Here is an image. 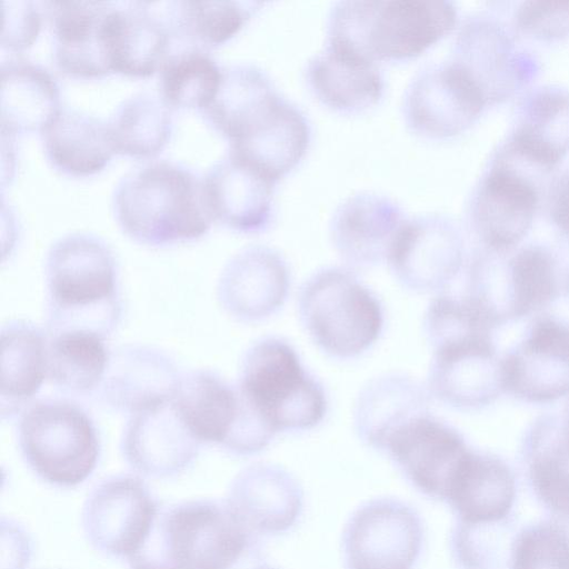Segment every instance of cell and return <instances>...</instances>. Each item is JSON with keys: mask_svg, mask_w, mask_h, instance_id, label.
Listing matches in <instances>:
<instances>
[{"mask_svg": "<svg viewBox=\"0 0 569 569\" xmlns=\"http://www.w3.org/2000/svg\"><path fill=\"white\" fill-rule=\"evenodd\" d=\"M112 207L122 231L150 247L196 240L213 222L202 178L184 164L166 159L126 173L114 188Z\"/></svg>", "mask_w": 569, "mask_h": 569, "instance_id": "cell-1", "label": "cell"}, {"mask_svg": "<svg viewBox=\"0 0 569 569\" xmlns=\"http://www.w3.org/2000/svg\"><path fill=\"white\" fill-rule=\"evenodd\" d=\"M459 24L446 0L338 1L329 10L326 43L370 62L419 57Z\"/></svg>", "mask_w": 569, "mask_h": 569, "instance_id": "cell-2", "label": "cell"}, {"mask_svg": "<svg viewBox=\"0 0 569 569\" xmlns=\"http://www.w3.org/2000/svg\"><path fill=\"white\" fill-rule=\"evenodd\" d=\"M253 535L226 502L162 506L128 569H246L258 561Z\"/></svg>", "mask_w": 569, "mask_h": 569, "instance_id": "cell-3", "label": "cell"}, {"mask_svg": "<svg viewBox=\"0 0 569 569\" xmlns=\"http://www.w3.org/2000/svg\"><path fill=\"white\" fill-rule=\"evenodd\" d=\"M46 332L90 330L108 338L121 317L118 266L104 240L88 232L57 239L46 258Z\"/></svg>", "mask_w": 569, "mask_h": 569, "instance_id": "cell-4", "label": "cell"}, {"mask_svg": "<svg viewBox=\"0 0 569 569\" xmlns=\"http://www.w3.org/2000/svg\"><path fill=\"white\" fill-rule=\"evenodd\" d=\"M555 173L502 139L467 202V227L478 247L507 251L520 246L543 206Z\"/></svg>", "mask_w": 569, "mask_h": 569, "instance_id": "cell-5", "label": "cell"}, {"mask_svg": "<svg viewBox=\"0 0 569 569\" xmlns=\"http://www.w3.org/2000/svg\"><path fill=\"white\" fill-rule=\"evenodd\" d=\"M560 266L541 243L507 251L477 246L466 260L463 296L497 329L549 309L559 297Z\"/></svg>", "mask_w": 569, "mask_h": 569, "instance_id": "cell-6", "label": "cell"}, {"mask_svg": "<svg viewBox=\"0 0 569 569\" xmlns=\"http://www.w3.org/2000/svg\"><path fill=\"white\" fill-rule=\"evenodd\" d=\"M236 385L274 433L311 429L327 412L321 383L302 366L295 348L278 337H263L248 348Z\"/></svg>", "mask_w": 569, "mask_h": 569, "instance_id": "cell-7", "label": "cell"}, {"mask_svg": "<svg viewBox=\"0 0 569 569\" xmlns=\"http://www.w3.org/2000/svg\"><path fill=\"white\" fill-rule=\"evenodd\" d=\"M298 313L311 340L337 359L362 355L383 329L377 296L341 267L322 268L306 280L298 295Z\"/></svg>", "mask_w": 569, "mask_h": 569, "instance_id": "cell-8", "label": "cell"}, {"mask_svg": "<svg viewBox=\"0 0 569 569\" xmlns=\"http://www.w3.org/2000/svg\"><path fill=\"white\" fill-rule=\"evenodd\" d=\"M18 442L29 468L60 488L84 482L101 451L97 427L88 412L66 399H42L29 405L18 425Z\"/></svg>", "mask_w": 569, "mask_h": 569, "instance_id": "cell-9", "label": "cell"}, {"mask_svg": "<svg viewBox=\"0 0 569 569\" xmlns=\"http://www.w3.org/2000/svg\"><path fill=\"white\" fill-rule=\"evenodd\" d=\"M449 60L476 86L487 107L516 99L541 71L537 54L493 10L471 12L459 22Z\"/></svg>", "mask_w": 569, "mask_h": 569, "instance_id": "cell-10", "label": "cell"}, {"mask_svg": "<svg viewBox=\"0 0 569 569\" xmlns=\"http://www.w3.org/2000/svg\"><path fill=\"white\" fill-rule=\"evenodd\" d=\"M505 392L529 403L569 396V318L536 315L521 340L501 358Z\"/></svg>", "mask_w": 569, "mask_h": 569, "instance_id": "cell-11", "label": "cell"}, {"mask_svg": "<svg viewBox=\"0 0 569 569\" xmlns=\"http://www.w3.org/2000/svg\"><path fill=\"white\" fill-rule=\"evenodd\" d=\"M386 261L402 287L418 293H441L466 262L462 230L442 213L407 218Z\"/></svg>", "mask_w": 569, "mask_h": 569, "instance_id": "cell-12", "label": "cell"}, {"mask_svg": "<svg viewBox=\"0 0 569 569\" xmlns=\"http://www.w3.org/2000/svg\"><path fill=\"white\" fill-rule=\"evenodd\" d=\"M161 507L140 477H109L83 505L84 535L98 551L128 561L143 546Z\"/></svg>", "mask_w": 569, "mask_h": 569, "instance_id": "cell-13", "label": "cell"}, {"mask_svg": "<svg viewBox=\"0 0 569 569\" xmlns=\"http://www.w3.org/2000/svg\"><path fill=\"white\" fill-rule=\"evenodd\" d=\"M486 108L479 90L450 60L418 70L405 89L401 104L407 127L433 140L463 133Z\"/></svg>", "mask_w": 569, "mask_h": 569, "instance_id": "cell-14", "label": "cell"}, {"mask_svg": "<svg viewBox=\"0 0 569 569\" xmlns=\"http://www.w3.org/2000/svg\"><path fill=\"white\" fill-rule=\"evenodd\" d=\"M383 451L412 486L447 501L472 449L455 427L428 412L396 430Z\"/></svg>", "mask_w": 569, "mask_h": 569, "instance_id": "cell-15", "label": "cell"}, {"mask_svg": "<svg viewBox=\"0 0 569 569\" xmlns=\"http://www.w3.org/2000/svg\"><path fill=\"white\" fill-rule=\"evenodd\" d=\"M422 543V525L403 502L375 499L361 506L343 532L349 569H411Z\"/></svg>", "mask_w": 569, "mask_h": 569, "instance_id": "cell-16", "label": "cell"}, {"mask_svg": "<svg viewBox=\"0 0 569 569\" xmlns=\"http://www.w3.org/2000/svg\"><path fill=\"white\" fill-rule=\"evenodd\" d=\"M431 349L427 378L430 397L459 410H477L505 392L493 333L469 336Z\"/></svg>", "mask_w": 569, "mask_h": 569, "instance_id": "cell-17", "label": "cell"}, {"mask_svg": "<svg viewBox=\"0 0 569 569\" xmlns=\"http://www.w3.org/2000/svg\"><path fill=\"white\" fill-rule=\"evenodd\" d=\"M290 271L273 248L252 244L237 252L223 267L217 298L222 309L242 322H254L274 315L286 302Z\"/></svg>", "mask_w": 569, "mask_h": 569, "instance_id": "cell-18", "label": "cell"}, {"mask_svg": "<svg viewBox=\"0 0 569 569\" xmlns=\"http://www.w3.org/2000/svg\"><path fill=\"white\" fill-rule=\"evenodd\" d=\"M276 183L231 151L202 177L213 221L242 233L261 232L270 226Z\"/></svg>", "mask_w": 569, "mask_h": 569, "instance_id": "cell-19", "label": "cell"}, {"mask_svg": "<svg viewBox=\"0 0 569 569\" xmlns=\"http://www.w3.org/2000/svg\"><path fill=\"white\" fill-rule=\"evenodd\" d=\"M406 220L401 207L389 197L361 191L336 208L329 224L330 239L349 267L370 268L387 260Z\"/></svg>", "mask_w": 569, "mask_h": 569, "instance_id": "cell-20", "label": "cell"}, {"mask_svg": "<svg viewBox=\"0 0 569 569\" xmlns=\"http://www.w3.org/2000/svg\"><path fill=\"white\" fill-rule=\"evenodd\" d=\"M200 445L182 422L171 399L131 415L120 449L128 465L139 473L167 478L186 470L197 458Z\"/></svg>", "mask_w": 569, "mask_h": 569, "instance_id": "cell-21", "label": "cell"}, {"mask_svg": "<svg viewBox=\"0 0 569 569\" xmlns=\"http://www.w3.org/2000/svg\"><path fill=\"white\" fill-rule=\"evenodd\" d=\"M53 37V60L74 78H99L111 70L108 28L114 4L106 1L46 3Z\"/></svg>", "mask_w": 569, "mask_h": 569, "instance_id": "cell-22", "label": "cell"}, {"mask_svg": "<svg viewBox=\"0 0 569 569\" xmlns=\"http://www.w3.org/2000/svg\"><path fill=\"white\" fill-rule=\"evenodd\" d=\"M180 378L176 362L163 351L127 345L111 351L97 393L107 407L131 416L171 400Z\"/></svg>", "mask_w": 569, "mask_h": 569, "instance_id": "cell-23", "label": "cell"}, {"mask_svg": "<svg viewBox=\"0 0 569 569\" xmlns=\"http://www.w3.org/2000/svg\"><path fill=\"white\" fill-rule=\"evenodd\" d=\"M517 150L557 172L569 152V88L533 84L516 99L510 128L503 137Z\"/></svg>", "mask_w": 569, "mask_h": 569, "instance_id": "cell-24", "label": "cell"}, {"mask_svg": "<svg viewBox=\"0 0 569 569\" xmlns=\"http://www.w3.org/2000/svg\"><path fill=\"white\" fill-rule=\"evenodd\" d=\"M302 491L279 466L254 463L232 480L226 505L252 533L280 532L296 521Z\"/></svg>", "mask_w": 569, "mask_h": 569, "instance_id": "cell-25", "label": "cell"}, {"mask_svg": "<svg viewBox=\"0 0 569 569\" xmlns=\"http://www.w3.org/2000/svg\"><path fill=\"white\" fill-rule=\"evenodd\" d=\"M305 77L313 96L340 113L368 110L385 92L377 63L327 43L307 62Z\"/></svg>", "mask_w": 569, "mask_h": 569, "instance_id": "cell-26", "label": "cell"}, {"mask_svg": "<svg viewBox=\"0 0 569 569\" xmlns=\"http://www.w3.org/2000/svg\"><path fill=\"white\" fill-rule=\"evenodd\" d=\"M311 141V127L303 111L281 96L272 109L229 151L246 160L274 182L301 161Z\"/></svg>", "mask_w": 569, "mask_h": 569, "instance_id": "cell-27", "label": "cell"}, {"mask_svg": "<svg viewBox=\"0 0 569 569\" xmlns=\"http://www.w3.org/2000/svg\"><path fill=\"white\" fill-rule=\"evenodd\" d=\"M522 459L535 492L558 516L569 518V402L538 416L525 431Z\"/></svg>", "mask_w": 569, "mask_h": 569, "instance_id": "cell-28", "label": "cell"}, {"mask_svg": "<svg viewBox=\"0 0 569 569\" xmlns=\"http://www.w3.org/2000/svg\"><path fill=\"white\" fill-rule=\"evenodd\" d=\"M171 33L157 2L113 7L109 18L111 69L130 77H149L170 52Z\"/></svg>", "mask_w": 569, "mask_h": 569, "instance_id": "cell-29", "label": "cell"}, {"mask_svg": "<svg viewBox=\"0 0 569 569\" xmlns=\"http://www.w3.org/2000/svg\"><path fill=\"white\" fill-rule=\"evenodd\" d=\"M427 389L405 373L391 372L368 381L360 390L353 425L359 438L383 451L392 433L412 418L430 412Z\"/></svg>", "mask_w": 569, "mask_h": 569, "instance_id": "cell-30", "label": "cell"}, {"mask_svg": "<svg viewBox=\"0 0 569 569\" xmlns=\"http://www.w3.org/2000/svg\"><path fill=\"white\" fill-rule=\"evenodd\" d=\"M172 403L184 426L200 443L224 448L241 411L237 385L216 371L196 369L181 375Z\"/></svg>", "mask_w": 569, "mask_h": 569, "instance_id": "cell-31", "label": "cell"}, {"mask_svg": "<svg viewBox=\"0 0 569 569\" xmlns=\"http://www.w3.org/2000/svg\"><path fill=\"white\" fill-rule=\"evenodd\" d=\"M1 132H42L61 110L56 78L43 66L24 58L2 61L0 69Z\"/></svg>", "mask_w": 569, "mask_h": 569, "instance_id": "cell-32", "label": "cell"}, {"mask_svg": "<svg viewBox=\"0 0 569 569\" xmlns=\"http://www.w3.org/2000/svg\"><path fill=\"white\" fill-rule=\"evenodd\" d=\"M280 97L261 68L237 63L222 68L216 96L200 112L231 143L257 124Z\"/></svg>", "mask_w": 569, "mask_h": 569, "instance_id": "cell-33", "label": "cell"}, {"mask_svg": "<svg viewBox=\"0 0 569 569\" xmlns=\"http://www.w3.org/2000/svg\"><path fill=\"white\" fill-rule=\"evenodd\" d=\"M48 378V336L27 320L1 328V418L24 410Z\"/></svg>", "mask_w": 569, "mask_h": 569, "instance_id": "cell-34", "label": "cell"}, {"mask_svg": "<svg viewBox=\"0 0 569 569\" xmlns=\"http://www.w3.org/2000/svg\"><path fill=\"white\" fill-rule=\"evenodd\" d=\"M516 493L515 477L498 456L472 450L447 502L462 527H473L503 519Z\"/></svg>", "mask_w": 569, "mask_h": 569, "instance_id": "cell-35", "label": "cell"}, {"mask_svg": "<svg viewBox=\"0 0 569 569\" xmlns=\"http://www.w3.org/2000/svg\"><path fill=\"white\" fill-rule=\"evenodd\" d=\"M41 133L48 160L68 176L94 174L116 153L107 122L76 109L61 108Z\"/></svg>", "mask_w": 569, "mask_h": 569, "instance_id": "cell-36", "label": "cell"}, {"mask_svg": "<svg viewBox=\"0 0 569 569\" xmlns=\"http://www.w3.org/2000/svg\"><path fill=\"white\" fill-rule=\"evenodd\" d=\"M48 378L73 395L97 392L109 367L107 338L94 331L68 329L47 333Z\"/></svg>", "mask_w": 569, "mask_h": 569, "instance_id": "cell-37", "label": "cell"}, {"mask_svg": "<svg viewBox=\"0 0 569 569\" xmlns=\"http://www.w3.org/2000/svg\"><path fill=\"white\" fill-rule=\"evenodd\" d=\"M161 8L171 38L206 49L234 34L264 4L261 1H174Z\"/></svg>", "mask_w": 569, "mask_h": 569, "instance_id": "cell-38", "label": "cell"}, {"mask_svg": "<svg viewBox=\"0 0 569 569\" xmlns=\"http://www.w3.org/2000/svg\"><path fill=\"white\" fill-rule=\"evenodd\" d=\"M117 153L151 158L167 144L172 132V109L161 96L141 91L128 97L107 121Z\"/></svg>", "mask_w": 569, "mask_h": 569, "instance_id": "cell-39", "label": "cell"}, {"mask_svg": "<svg viewBox=\"0 0 569 569\" xmlns=\"http://www.w3.org/2000/svg\"><path fill=\"white\" fill-rule=\"evenodd\" d=\"M160 96L171 108L204 109L216 96L222 68L202 48L169 52L160 69Z\"/></svg>", "mask_w": 569, "mask_h": 569, "instance_id": "cell-40", "label": "cell"}, {"mask_svg": "<svg viewBox=\"0 0 569 569\" xmlns=\"http://www.w3.org/2000/svg\"><path fill=\"white\" fill-rule=\"evenodd\" d=\"M512 569H569V532L557 523L527 528L517 538Z\"/></svg>", "mask_w": 569, "mask_h": 569, "instance_id": "cell-41", "label": "cell"}, {"mask_svg": "<svg viewBox=\"0 0 569 569\" xmlns=\"http://www.w3.org/2000/svg\"><path fill=\"white\" fill-rule=\"evenodd\" d=\"M513 4L507 20L521 39L553 43L569 38V1L526 0Z\"/></svg>", "mask_w": 569, "mask_h": 569, "instance_id": "cell-42", "label": "cell"}, {"mask_svg": "<svg viewBox=\"0 0 569 569\" xmlns=\"http://www.w3.org/2000/svg\"><path fill=\"white\" fill-rule=\"evenodd\" d=\"M1 47L20 52L32 46L41 24V9L30 0H3L1 2Z\"/></svg>", "mask_w": 569, "mask_h": 569, "instance_id": "cell-43", "label": "cell"}, {"mask_svg": "<svg viewBox=\"0 0 569 569\" xmlns=\"http://www.w3.org/2000/svg\"><path fill=\"white\" fill-rule=\"evenodd\" d=\"M542 208L553 230L569 244V167L552 177Z\"/></svg>", "mask_w": 569, "mask_h": 569, "instance_id": "cell-44", "label": "cell"}, {"mask_svg": "<svg viewBox=\"0 0 569 569\" xmlns=\"http://www.w3.org/2000/svg\"><path fill=\"white\" fill-rule=\"evenodd\" d=\"M556 302H562L569 309V260L561 262L560 267V291ZM555 302V303H556Z\"/></svg>", "mask_w": 569, "mask_h": 569, "instance_id": "cell-45", "label": "cell"}, {"mask_svg": "<svg viewBox=\"0 0 569 569\" xmlns=\"http://www.w3.org/2000/svg\"><path fill=\"white\" fill-rule=\"evenodd\" d=\"M246 569H273V568L258 561Z\"/></svg>", "mask_w": 569, "mask_h": 569, "instance_id": "cell-46", "label": "cell"}]
</instances>
